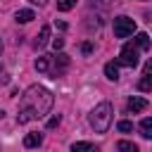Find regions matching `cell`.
<instances>
[{
  "mask_svg": "<svg viewBox=\"0 0 152 152\" xmlns=\"http://www.w3.org/2000/svg\"><path fill=\"white\" fill-rule=\"evenodd\" d=\"M48 40H50V26H43V28H40V33L36 36V43H33V45H36V50L45 48V45H48Z\"/></svg>",
  "mask_w": 152,
  "mask_h": 152,
  "instance_id": "52a82bcc",
  "label": "cell"
},
{
  "mask_svg": "<svg viewBox=\"0 0 152 152\" xmlns=\"http://www.w3.org/2000/svg\"><path fill=\"white\" fill-rule=\"evenodd\" d=\"M74 5H76V0H57V10L59 12H69Z\"/></svg>",
  "mask_w": 152,
  "mask_h": 152,
  "instance_id": "2e32d148",
  "label": "cell"
},
{
  "mask_svg": "<svg viewBox=\"0 0 152 152\" xmlns=\"http://www.w3.org/2000/svg\"><path fill=\"white\" fill-rule=\"evenodd\" d=\"M43 142V133H28L26 138H24V145L26 147H38Z\"/></svg>",
  "mask_w": 152,
  "mask_h": 152,
  "instance_id": "4fadbf2b",
  "label": "cell"
},
{
  "mask_svg": "<svg viewBox=\"0 0 152 152\" xmlns=\"http://www.w3.org/2000/svg\"><path fill=\"white\" fill-rule=\"evenodd\" d=\"M138 48L133 45V43H126L124 48H121V52H119V59H116V64H121V66H135L138 64Z\"/></svg>",
  "mask_w": 152,
  "mask_h": 152,
  "instance_id": "5b68a950",
  "label": "cell"
},
{
  "mask_svg": "<svg viewBox=\"0 0 152 152\" xmlns=\"http://www.w3.org/2000/svg\"><path fill=\"white\" fill-rule=\"evenodd\" d=\"M0 116H2V112H0Z\"/></svg>",
  "mask_w": 152,
  "mask_h": 152,
  "instance_id": "cb8c5ba5",
  "label": "cell"
},
{
  "mask_svg": "<svg viewBox=\"0 0 152 152\" xmlns=\"http://www.w3.org/2000/svg\"><path fill=\"white\" fill-rule=\"evenodd\" d=\"M116 128H119L121 133H131V131H133V124H131V121H119Z\"/></svg>",
  "mask_w": 152,
  "mask_h": 152,
  "instance_id": "e0dca14e",
  "label": "cell"
},
{
  "mask_svg": "<svg viewBox=\"0 0 152 152\" xmlns=\"http://www.w3.org/2000/svg\"><path fill=\"white\" fill-rule=\"evenodd\" d=\"M71 152H97V147L93 142H86V140H78L71 145Z\"/></svg>",
  "mask_w": 152,
  "mask_h": 152,
  "instance_id": "ba28073f",
  "label": "cell"
},
{
  "mask_svg": "<svg viewBox=\"0 0 152 152\" xmlns=\"http://www.w3.org/2000/svg\"><path fill=\"white\" fill-rule=\"evenodd\" d=\"M59 121H62V116H59V114H55V116L48 121V128H55V126H59Z\"/></svg>",
  "mask_w": 152,
  "mask_h": 152,
  "instance_id": "ac0fdd59",
  "label": "cell"
},
{
  "mask_svg": "<svg viewBox=\"0 0 152 152\" xmlns=\"http://www.w3.org/2000/svg\"><path fill=\"white\" fill-rule=\"evenodd\" d=\"M0 55H2V40H0Z\"/></svg>",
  "mask_w": 152,
  "mask_h": 152,
  "instance_id": "603a6c76",
  "label": "cell"
},
{
  "mask_svg": "<svg viewBox=\"0 0 152 152\" xmlns=\"http://www.w3.org/2000/svg\"><path fill=\"white\" fill-rule=\"evenodd\" d=\"M133 45H135L138 50H150V36H147V33H138L135 40H133Z\"/></svg>",
  "mask_w": 152,
  "mask_h": 152,
  "instance_id": "7c38bea8",
  "label": "cell"
},
{
  "mask_svg": "<svg viewBox=\"0 0 152 152\" xmlns=\"http://www.w3.org/2000/svg\"><path fill=\"white\" fill-rule=\"evenodd\" d=\"M112 104L109 102H100V104H95L93 109H90V114H88V124L95 128V133H107L109 131V126H112Z\"/></svg>",
  "mask_w": 152,
  "mask_h": 152,
  "instance_id": "3957f363",
  "label": "cell"
},
{
  "mask_svg": "<svg viewBox=\"0 0 152 152\" xmlns=\"http://www.w3.org/2000/svg\"><path fill=\"white\" fill-rule=\"evenodd\" d=\"M145 109H147V100H142V97H131L126 102V112L128 114H138V112H145Z\"/></svg>",
  "mask_w": 152,
  "mask_h": 152,
  "instance_id": "8992f818",
  "label": "cell"
},
{
  "mask_svg": "<svg viewBox=\"0 0 152 152\" xmlns=\"http://www.w3.org/2000/svg\"><path fill=\"white\" fill-rule=\"evenodd\" d=\"M0 83H10V76H7V71L0 66Z\"/></svg>",
  "mask_w": 152,
  "mask_h": 152,
  "instance_id": "ffe728a7",
  "label": "cell"
},
{
  "mask_svg": "<svg viewBox=\"0 0 152 152\" xmlns=\"http://www.w3.org/2000/svg\"><path fill=\"white\" fill-rule=\"evenodd\" d=\"M14 19H17V24H28L31 19H36V14H33V10H19L14 14Z\"/></svg>",
  "mask_w": 152,
  "mask_h": 152,
  "instance_id": "9c48e42d",
  "label": "cell"
},
{
  "mask_svg": "<svg viewBox=\"0 0 152 152\" xmlns=\"http://www.w3.org/2000/svg\"><path fill=\"white\" fill-rule=\"evenodd\" d=\"M138 88H140L142 93H147V90L152 88V81H150V74H142V78H140V83H138Z\"/></svg>",
  "mask_w": 152,
  "mask_h": 152,
  "instance_id": "9a60e30c",
  "label": "cell"
},
{
  "mask_svg": "<svg viewBox=\"0 0 152 152\" xmlns=\"http://www.w3.org/2000/svg\"><path fill=\"white\" fill-rule=\"evenodd\" d=\"M62 45H64L62 38H55V40H52V48H55V50H62Z\"/></svg>",
  "mask_w": 152,
  "mask_h": 152,
  "instance_id": "44dd1931",
  "label": "cell"
},
{
  "mask_svg": "<svg viewBox=\"0 0 152 152\" xmlns=\"http://www.w3.org/2000/svg\"><path fill=\"white\" fill-rule=\"evenodd\" d=\"M133 31H135V21L131 19V17H116L114 19V36L116 38H128V36H133Z\"/></svg>",
  "mask_w": 152,
  "mask_h": 152,
  "instance_id": "277c9868",
  "label": "cell"
},
{
  "mask_svg": "<svg viewBox=\"0 0 152 152\" xmlns=\"http://www.w3.org/2000/svg\"><path fill=\"white\" fill-rule=\"evenodd\" d=\"M81 52H83V55H90V52H93V43H83V45H81Z\"/></svg>",
  "mask_w": 152,
  "mask_h": 152,
  "instance_id": "d6986e66",
  "label": "cell"
},
{
  "mask_svg": "<svg viewBox=\"0 0 152 152\" xmlns=\"http://www.w3.org/2000/svg\"><path fill=\"white\" fill-rule=\"evenodd\" d=\"M69 64H71V59H69V55H64V52L40 55V57L36 59V71H38V74H45V76H50V78H59V76L69 69Z\"/></svg>",
  "mask_w": 152,
  "mask_h": 152,
  "instance_id": "7a4b0ae2",
  "label": "cell"
},
{
  "mask_svg": "<svg viewBox=\"0 0 152 152\" xmlns=\"http://www.w3.org/2000/svg\"><path fill=\"white\" fill-rule=\"evenodd\" d=\"M104 76H107L109 81H119V64L107 62V64H104Z\"/></svg>",
  "mask_w": 152,
  "mask_h": 152,
  "instance_id": "30bf717a",
  "label": "cell"
},
{
  "mask_svg": "<svg viewBox=\"0 0 152 152\" xmlns=\"http://www.w3.org/2000/svg\"><path fill=\"white\" fill-rule=\"evenodd\" d=\"M52 93L43 86H28L19 100V112H17V124H28L36 119H43L52 109Z\"/></svg>",
  "mask_w": 152,
  "mask_h": 152,
  "instance_id": "6da1fadb",
  "label": "cell"
},
{
  "mask_svg": "<svg viewBox=\"0 0 152 152\" xmlns=\"http://www.w3.org/2000/svg\"><path fill=\"white\" fill-rule=\"evenodd\" d=\"M116 150H119V152H140L138 145L131 142V140H119V142H116Z\"/></svg>",
  "mask_w": 152,
  "mask_h": 152,
  "instance_id": "5bb4252c",
  "label": "cell"
},
{
  "mask_svg": "<svg viewBox=\"0 0 152 152\" xmlns=\"http://www.w3.org/2000/svg\"><path fill=\"white\" fill-rule=\"evenodd\" d=\"M140 135H142L145 140L152 138V119H150V116H145V119L140 121Z\"/></svg>",
  "mask_w": 152,
  "mask_h": 152,
  "instance_id": "8fae6325",
  "label": "cell"
},
{
  "mask_svg": "<svg viewBox=\"0 0 152 152\" xmlns=\"http://www.w3.org/2000/svg\"><path fill=\"white\" fill-rule=\"evenodd\" d=\"M31 2H33V5H45L48 0H31Z\"/></svg>",
  "mask_w": 152,
  "mask_h": 152,
  "instance_id": "7402d4cb",
  "label": "cell"
}]
</instances>
